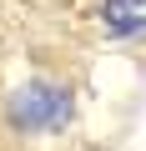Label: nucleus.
<instances>
[{
	"label": "nucleus",
	"instance_id": "nucleus-1",
	"mask_svg": "<svg viewBox=\"0 0 146 151\" xmlns=\"http://www.w3.org/2000/svg\"><path fill=\"white\" fill-rule=\"evenodd\" d=\"M20 121H25V131H55L60 121H65V96L55 91V86H30L25 96H20Z\"/></svg>",
	"mask_w": 146,
	"mask_h": 151
},
{
	"label": "nucleus",
	"instance_id": "nucleus-2",
	"mask_svg": "<svg viewBox=\"0 0 146 151\" xmlns=\"http://www.w3.org/2000/svg\"><path fill=\"white\" fill-rule=\"evenodd\" d=\"M101 20L116 40H131L146 30V0H106L101 5Z\"/></svg>",
	"mask_w": 146,
	"mask_h": 151
}]
</instances>
